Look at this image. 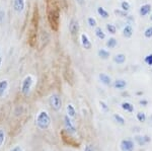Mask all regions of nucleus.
I'll use <instances>...</instances> for the list:
<instances>
[{
  "mask_svg": "<svg viewBox=\"0 0 152 151\" xmlns=\"http://www.w3.org/2000/svg\"><path fill=\"white\" fill-rule=\"evenodd\" d=\"M36 124L41 130H46L51 124V118L46 111H42L38 114L36 119Z\"/></svg>",
  "mask_w": 152,
  "mask_h": 151,
  "instance_id": "1",
  "label": "nucleus"
},
{
  "mask_svg": "<svg viewBox=\"0 0 152 151\" xmlns=\"http://www.w3.org/2000/svg\"><path fill=\"white\" fill-rule=\"evenodd\" d=\"M33 84H34V78L31 75H28V76L24 77V79L21 82V88H20L23 96H28Z\"/></svg>",
  "mask_w": 152,
  "mask_h": 151,
  "instance_id": "2",
  "label": "nucleus"
},
{
  "mask_svg": "<svg viewBox=\"0 0 152 151\" xmlns=\"http://www.w3.org/2000/svg\"><path fill=\"white\" fill-rule=\"evenodd\" d=\"M49 104L54 111H59L62 108V99L58 94H52L49 98Z\"/></svg>",
  "mask_w": 152,
  "mask_h": 151,
  "instance_id": "3",
  "label": "nucleus"
},
{
  "mask_svg": "<svg viewBox=\"0 0 152 151\" xmlns=\"http://www.w3.org/2000/svg\"><path fill=\"white\" fill-rule=\"evenodd\" d=\"M120 148L122 151H134V142L132 140L125 139L121 141Z\"/></svg>",
  "mask_w": 152,
  "mask_h": 151,
  "instance_id": "4",
  "label": "nucleus"
},
{
  "mask_svg": "<svg viewBox=\"0 0 152 151\" xmlns=\"http://www.w3.org/2000/svg\"><path fill=\"white\" fill-rule=\"evenodd\" d=\"M64 124H65V128H66V130H67L68 133L69 134L76 133V128L72 124V121L70 120V117L68 115L64 117Z\"/></svg>",
  "mask_w": 152,
  "mask_h": 151,
  "instance_id": "5",
  "label": "nucleus"
},
{
  "mask_svg": "<svg viewBox=\"0 0 152 151\" xmlns=\"http://www.w3.org/2000/svg\"><path fill=\"white\" fill-rule=\"evenodd\" d=\"M69 31L72 36H75L79 31V23L75 18H72L69 23Z\"/></svg>",
  "mask_w": 152,
  "mask_h": 151,
  "instance_id": "6",
  "label": "nucleus"
},
{
  "mask_svg": "<svg viewBox=\"0 0 152 151\" xmlns=\"http://www.w3.org/2000/svg\"><path fill=\"white\" fill-rule=\"evenodd\" d=\"M26 7V1L24 0H13V9L18 13H21Z\"/></svg>",
  "mask_w": 152,
  "mask_h": 151,
  "instance_id": "7",
  "label": "nucleus"
},
{
  "mask_svg": "<svg viewBox=\"0 0 152 151\" xmlns=\"http://www.w3.org/2000/svg\"><path fill=\"white\" fill-rule=\"evenodd\" d=\"M80 41H81V45L84 49H86V50H90V49H91L92 44L90 42L89 38H88V36L86 34H81V36H80Z\"/></svg>",
  "mask_w": 152,
  "mask_h": 151,
  "instance_id": "8",
  "label": "nucleus"
},
{
  "mask_svg": "<svg viewBox=\"0 0 152 151\" xmlns=\"http://www.w3.org/2000/svg\"><path fill=\"white\" fill-rule=\"evenodd\" d=\"M150 11H151V4L146 3V4H143V5L140 7V9H139V14H140L141 16H146L150 13Z\"/></svg>",
  "mask_w": 152,
  "mask_h": 151,
  "instance_id": "9",
  "label": "nucleus"
},
{
  "mask_svg": "<svg viewBox=\"0 0 152 151\" xmlns=\"http://www.w3.org/2000/svg\"><path fill=\"white\" fill-rule=\"evenodd\" d=\"M99 78L100 80L102 83H104V85H111L112 84V78L105 73H100L99 75Z\"/></svg>",
  "mask_w": 152,
  "mask_h": 151,
  "instance_id": "10",
  "label": "nucleus"
},
{
  "mask_svg": "<svg viewBox=\"0 0 152 151\" xmlns=\"http://www.w3.org/2000/svg\"><path fill=\"white\" fill-rule=\"evenodd\" d=\"M114 62L116 63V64H119V65L124 64V63L126 62V55L123 54V53H120V54L115 55Z\"/></svg>",
  "mask_w": 152,
  "mask_h": 151,
  "instance_id": "11",
  "label": "nucleus"
},
{
  "mask_svg": "<svg viewBox=\"0 0 152 151\" xmlns=\"http://www.w3.org/2000/svg\"><path fill=\"white\" fill-rule=\"evenodd\" d=\"M133 33H134L133 28H132L130 24H127V26L124 28V30H123V36H125V38H127V39L131 38V36H133Z\"/></svg>",
  "mask_w": 152,
  "mask_h": 151,
  "instance_id": "12",
  "label": "nucleus"
},
{
  "mask_svg": "<svg viewBox=\"0 0 152 151\" xmlns=\"http://www.w3.org/2000/svg\"><path fill=\"white\" fill-rule=\"evenodd\" d=\"M7 88H8V81L5 79L0 80V97H2L4 96Z\"/></svg>",
  "mask_w": 152,
  "mask_h": 151,
  "instance_id": "13",
  "label": "nucleus"
},
{
  "mask_svg": "<svg viewBox=\"0 0 152 151\" xmlns=\"http://www.w3.org/2000/svg\"><path fill=\"white\" fill-rule=\"evenodd\" d=\"M127 86V82L124 79H117L114 81V87L117 89H124Z\"/></svg>",
  "mask_w": 152,
  "mask_h": 151,
  "instance_id": "14",
  "label": "nucleus"
},
{
  "mask_svg": "<svg viewBox=\"0 0 152 151\" xmlns=\"http://www.w3.org/2000/svg\"><path fill=\"white\" fill-rule=\"evenodd\" d=\"M135 140L138 142L139 145L143 146V145H145L147 142H149L151 139L149 137H147V136H136V137H135Z\"/></svg>",
  "mask_w": 152,
  "mask_h": 151,
  "instance_id": "15",
  "label": "nucleus"
},
{
  "mask_svg": "<svg viewBox=\"0 0 152 151\" xmlns=\"http://www.w3.org/2000/svg\"><path fill=\"white\" fill-rule=\"evenodd\" d=\"M97 55H99V57L100 59L102 60H107L110 58V52L107 50H105V49H99V52H97Z\"/></svg>",
  "mask_w": 152,
  "mask_h": 151,
  "instance_id": "16",
  "label": "nucleus"
},
{
  "mask_svg": "<svg viewBox=\"0 0 152 151\" xmlns=\"http://www.w3.org/2000/svg\"><path fill=\"white\" fill-rule=\"evenodd\" d=\"M121 107L124 111L128 112V113H133L134 112V106L131 103H129V101H124V103H122Z\"/></svg>",
  "mask_w": 152,
  "mask_h": 151,
  "instance_id": "17",
  "label": "nucleus"
},
{
  "mask_svg": "<svg viewBox=\"0 0 152 151\" xmlns=\"http://www.w3.org/2000/svg\"><path fill=\"white\" fill-rule=\"evenodd\" d=\"M97 13H99V15L100 16V18H104V19L109 18V16H110L109 12H107L104 8V7H102V6L97 7Z\"/></svg>",
  "mask_w": 152,
  "mask_h": 151,
  "instance_id": "18",
  "label": "nucleus"
},
{
  "mask_svg": "<svg viewBox=\"0 0 152 151\" xmlns=\"http://www.w3.org/2000/svg\"><path fill=\"white\" fill-rule=\"evenodd\" d=\"M66 111H67V115L70 117V118H73V117H75L76 115V111H75V108L73 107V104H67V107H66Z\"/></svg>",
  "mask_w": 152,
  "mask_h": 151,
  "instance_id": "19",
  "label": "nucleus"
},
{
  "mask_svg": "<svg viewBox=\"0 0 152 151\" xmlns=\"http://www.w3.org/2000/svg\"><path fill=\"white\" fill-rule=\"evenodd\" d=\"M94 34H95V36H96V38L99 39V40H104L105 39V34L104 33V31L102 30V28H95Z\"/></svg>",
  "mask_w": 152,
  "mask_h": 151,
  "instance_id": "20",
  "label": "nucleus"
},
{
  "mask_svg": "<svg viewBox=\"0 0 152 151\" xmlns=\"http://www.w3.org/2000/svg\"><path fill=\"white\" fill-rule=\"evenodd\" d=\"M117 40L115 38H110L109 40L107 41V47L109 48V49H114V48H116V46H117Z\"/></svg>",
  "mask_w": 152,
  "mask_h": 151,
  "instance_id": "21",
  "label": "nucleus"
},
{
  "mask_svg": "<svg viewBox=\"0 0 152 151\" xmlns=\"http://www.w3.org/2000/svg\"><path fill=\"white\" fill-rule=\"evenodd\" d=\"M115 14L120 18H127L128 16V12L127 11H124L123 9H115Z\"/></svg>",
  "mask_w": 152,
  "mask_h": 151,
  "instance_id": "22",
  "label": "nucleus"
},
{
  "mask_svg": "<svg viewBox=\"0 0 152 151\" xmlns=\"http://www.w3.org/2000/svg\"><path fill=\"white\" fill-rule=\"evenodd\" d=\"M114 120L116 121L118 124H120V125H125L124 118L122 116H120L119 114H115V115H114Z\"/></svg>",
  "mask_w": 152,
  "mask_h": 151,
  "instance_id": "23",
  "label": "nucleus"
},
{
  "mask_svg": "<svg viewBox=\"0 0 152 151\" xmlns=\"http://www.w3.org/2000/svg\"><path fill=\"white\" fill-rule=\"evenodd\" d=\"M107 31H109L110 34H112V35H115V34L117 33V28L114 26V24L107 23Z\"/></svg>",
  "mask_w": 152,
  "mask_h": 151,
  "instance_id": "24",
  "label": "nucleus"
},
{
  "mask_svg": "<svg viewBox=\"0 0 152 151\" xmlns=\"http://www.w3.org/2000/svg\"><path fill=\"white\" fill-rule=\"evenodd\" d=\"M130 8H131V5H130V3L128 1H123L121 3V9H123L124 11L128 12L130 10Z\"/></svg>",
  "mask_w": 152,
  "mask_h": 151,
  "instance_id": "25",
  "label": "nucleus"
},
{
  "mask_svg": "<svg viewBox=\"0 0 152 151\" xmlns=\"http://www.w3.org/2000/svg\"><path fill=\"white\" fill-rule=\"evenodd\" d=\"M87 23L90 28H96V24H97L96 19L94 18H87Z\"/></svg>",
  "mask_w": 152,
  "mask_h": 151,
  "instance_id": "26",
  "label": "nucleus"
},
{
  "mask_svg": "<svg viewBox=\"0 0 152 151\" xmlns=\"http://www.w3.org/2000/svg\"><path fill=\"white\" fill-rule=\"evenodd\" d=\"M136 118H137V120H138L139 122H142V123L146 121V115L143 113V112H139V113L137 114Z\"/></svg>",
  "mask_w": 152,
  "mask_h": 151,
  "instance_id": "27",
  "label": "nucleus"
},
{
  "mask_svg": "<svg viewBox=\"0 0 152 151\" xmlns=\"http://www.w3.org/2000/svg\"><path fill=\"white\" fill-rule=\"evenodd\" d=\"M144 36H145L146 39H151L152 38V26H148V28L145 30V31H144Z\"/></svg>",
  "mask_w": 152,
  "mask_h": 151,
  "instance_id": "28",
  "label": "nucleus"
},
{
  "mask_svg": "<svg viewBox=\"0 0 152 151\" xmlns=\"http://www.w3.org/2000/svg\"><path fill=\"white\" fill-rule=\"evenodd\" d=\"M144 62H145L147 65H149V66H152V54L146 55L145 58H144Z\"/></svg>",
  "mask_w": 152,
  "mask_h": 151,
  "instance_id": "29",
  "label": "nucleus"
},
{
  "mask_svg": "<svg viewBox=\"0 0 152 151\" xmlns=\"http://www.w3.org/2000/svg\"><path fill=\"white\" fill-rule=\"evenodd\" d=\"M4 140H5V133H4V130L0 129V146L4 143Z\"/></svg>",
  "mask_w": 152,
  "mask_h": 151,
  "instance_id": "30",
  "label": "nucleus"
},
{
  "mask_svg": "<svg viewBox=\"0 0 152 151\" xmlns=\"http://www.w3.org/2000/svg\"><path fill=\"white\" fill-rule=\"evenodd\" d=\"M99 104H100V106H102V108L104 109V112H107V109H109V108H107V104H105L104 101H99Z\"/></svg>",
  "mask_w": 152,
  "mask_h": 151,
  "instance_id": "31",
  "label": "nucleus"
},
{
  "mask_svg": "<svg viewBox=\"0 0 152 151\" xmlns=\"http://www.w3.org/2000/svg\"><path fill=\"white\" fill-rule=\"evenodd\" d=\"M10 151H23V148L20 147V146H15V147H13Z\"/></svg>",
  "mask_w": 152,
  "mask_h": 151,
  "instance_id": "32",
  "label": "nucleus"
},
{
  "mask_svg": "<svg viewBox=\"0 0 152 151\" xmlns=\"http://www.w3.org/2000/svg\"><path fill=\"white\" fill-rule=\"evenodd\" d=\"M84 151H94V148H92L91 145H87V146H85Z\"/></svg>",
  "mask_w": 152,
  "mask_h": 151,
  "instance_id": "33",
  "label": "nucleus"
},
{
  "mask_svg": "<svg viewBox=\"0 0 152 151\" xmlns=\"http://www.w3.org/2000/svg\"><path fill=\"white\" fill-rule=\"evenodd\" d=\"M76 1H77V3L79 4V5H84V3H85L84 0H76Z\"/></svg>",
  "mask_w": 152,
  "mask_h": 151,
  "instance_id": "34",
  "label": "nucleus"
},
{
  "mask_svg": "<svg viewBox=\"0 0 152 151\" xmlns=\"http://www.w3.org/2000/svg\"><path fill=\"white\" fill-rule=\"evenodd\" d=\"M140 104H143V106H146V104H147V101H140Z\"/></svg>",
  "mask_w": 152,
  "mask_h": 151,
  "instance_id": "35",
  "label": "nucleus"
},
{
  "mask_svg": "<svg viewBox=\"0 0 152 151\" xmlns=\"http://www.w3.org/2000/svg\"><path fill=\"white\" fill-rule=\"evenodd\" d=\"M1 64H2V58L0 57V67H1Z\"/></svg>",
  "mask_w": 152,
  "mask_h": 151,
  "instance_id": "36",
  "label": "nucleus"
},
{
  "mask_svg": "<svg viewBox=\"0 0 152 151\" xmlns=\"http://www.w3.org/2000/svg\"><path fill=\"white\" fill-rule=\"evenodd\" d=\"M150 20L152 21V14H151V15H150Z\"/></svg>",
  "mask_w": 152,
  "mask_h": 151,
  "instance_id": "37",
  "label": "nucleus"
},
{
  "mask_svg": "<svg viewBox=\"0 0 152 151\" xmlns=\"http://www.w3.org/2000/svg\"><path fill=\"white\" fill-rule=\"evenodd\" d=\"M151 72H152V69H151Z\"/></svg>",
  "mask_w": 152,
  "mask_h": 151,
  "instance_id": "38",
  "label": "nucleus"
}]
</instances>
